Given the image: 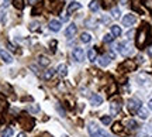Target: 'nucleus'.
<instances>
[{"mask_svg": "<svg viewBox=\"0 0 152 137\" xmlns=\"http://www.w3.org/2000/svg\"><path fill=\"white\" fill-rule=\"evenodd\" d=\"M148 33H149V26L148 24H142V27L137 33V47L138 48H142L145 45L148 38Z\"/></svg>", "mask_w": 152, "mask_h": 137, "instance_id": "f257e3e1", "label": "nucleus"}, {"mask_svg": "<svg viewBox=\"0 0 152 137\" xmlns=\"http://www.w3.org/2000/svg\"><path fill=\"white\" fill-rule=\"evenodd\" d=\"M127 108H128V110H130V113H138V110L141 109V100L137 98H131L128 102H127Z\"/></svg>", "mask_w": 152, "mask_h": 137, "instance_id": "f03ea898", "label": "nucleus"}, {"mask_svg": "<svg viewBox=\"0 0 152 137\" xmlns=\"http://www.w3.org/2000/svg\"><path fill=\"white\" fill-rule=\"evenodd\" d=\"M72 55H73V58H75L77 62L85 61V51H83L80 47H75V48H73V51H72Z\"/></svg>", "mask_w": 152, "mask_h": 137, "instance_id": "7ed1b4c3", "label": "nucleus"}, {"mask_svg": "<svg viewBox=\"0 0 152 137\" xmlns=\"http://www.w3.org/2000/svg\"><path fill=\"white\" fill-rule=\"evenodd\" d=\"M135 21H137L135 14H125L123 17V26H125V27H131Z\"/></svg>", "mask_w": 152, "mask_h": 137, "instance_id": "20e7f679", "label": "nucleus"}, {"mask_svg": "<svg viewBox=\"0 0 152 137\" xmlns=\"http://www.w3.org/2000/svg\"><path fill=\"white\" fill-rule=\"evenodd\" d=\"M0 58L4 61L6 64H11L13 62V55L9 52V51H6V49H3V48H0Z\"/></svg>", "mask_w": 152, "mask_h": 137, "instance_id": "39448f33", "label": "nucleus"}, {"mask_svg": "<svg viewBox=\"0 0 152 137\" xmlns=\"http://www.w3.org/2000/svg\"><path fill=\"white\" fill-rule=\"evenodd\" d=\"M76 31H77V28H76L75 24H69V26L66 27V30H65V37L68 40L73 38V37H75V34H76Z\"/></svg>", "mask_w": 152, "mask_h": 137, "instance_id": "423d86ee", "label": "nucleus"}, {"mask_svg": "<svg viewBox=\"0 0 152 137\" xmlns=\"http://www.w3.org/2000/svg\"><path fill=\"white\" fill-rule=\"evenodd\" d=\"M121 68H123V69H125V72H131V71H134V69L137 68V64L132 60H127L125 62H123Z\"/></svg>", "mask_w": 152, "mask_h": 137, "instance_id": "0eeeda50", "label": "nucleus"}, {"mask_svg": "<svg viewBox=\"0 0 152 137\" xmlns=\"http://www.w3.org/2000/svg\"><path fill=\"white\" fill-rule=\"evenodd\" d=\"M118 51L123 55H130L131 52H132V48H131L130 44H127V43H121V44H118Z\"/></svg>", "mask_w": 152, "mask_h": 137, "instance_id": "6e6552de", "label": "nucleus"}, {"mask_svg": "<svg viewBox=\"0 0 152 137\" xmlns=\"http://www.w3.org/2000/svg\"><path fill=\"white\" fill-rule=\"evenodd\" d=\"M49 30H51V31H54V33H58V31H59L61 30V21L59 20H51V21H49Z\"/></svg>", "mask_w": 152, "mask_h": 137, "instance_id": "1a4fd4ad", "label": "nucleus"}, {"mask_svg": "<svg viewBox=\"0 0 152 137\" xmlns=\"http://www.w3.org/2000/svg\"><path fill=\"white\" fill-rule=\"evenodd\" d=\"M102 103H103V98H102L100 95H97V93L92 95V98H90V105H93V106H100Z\"/></svg>", "mask_w": 152, "mask_h": 137, "instance_id": "9d476101", "label": "nucleus"}, {"mask_svg": "<svg viewBox=\"0 0 152 137\" xmlns=\"http://www.w3.org/2000/svg\"><path fill=\"white\" fill-rule=\"evenodd\" d=\"M110 110H111L113 115H117L120 110H121V103H120V100H114V102H111V105H110Z\"/></svg>", "mask_w": 152, "mask_h": 137, "instance_id": "9b49d317", "label": "nucleus"}, {"mask_svg": "<svg viewBox=\"0 0 152 137\" xmlns=\"http://www.w3.org/2000/svg\"><path fill=\"white\" fill-rule=\"evenodd\" d=\"M87 130H89V133H90L92 136H94V134H96V133L99 132L97 123H94V122H90V123L87 124Z\"/></svg>", "mask_w": 152, "mask_h": 137, "instance_id": "f8f14e48", "label": "nucleus"}, {"mask_svg": "<svg viewBox=\"0 0 152 137\" xmlns=\"http://www.w3.org/2000/svg\"><path fill=\"white\" fill-rule=\"evenodd\" d=\"M97 61H99V65H100V66H107L110 64V61H111V60H110L109 55H103V57H100Z\"/></svg>", "mask_w": 152, "mask_h": 137, "instance_id": "ddd939ff", "label": "nucleus"}, {"mask_svg": "<svg viewBox=\"0 0 152 137\" xmlns=\"http://www.w3.org/2000/svg\"><path fill=\"white\" fill-rule=\"evenodd\" d=\"M56 72L59 74L61 77H66V75H68V66H66L65 64H61V65L56 68Z\"/></svg>", "mask_w": 152, "mask_h": 137, "instance_id": "4468645a", "label": "nucleus"}, {"mask_svg": "<svg viewBox=\"0 0 152 137\" xmlns=\"http://www.w3.org/2000/svg\"><path fill=\"white\" fill-rule=\"evenodd\" d=\"M80 7H82L80 3H71V4L68 6V9H66V11H68V14H71V13H73V11L79 10Z\"/></svg>", "mask_w": 152, "mask_h": 137, "instance_id": "2eb2a0df", "label": "nucleus"}, {"mask_svg": "<svg viewBox=\"0 0 152 137\" xmlns=\"http://www.w3.org/2000/svg\"><path fill=\"white\" fill-rule=\"evenodd\" d=\"M87 58H89V61H96V58H97V52H96V49L94 48L89 49V51H87Z\"/></svg>", "mask_w": 152, "mask_h": 137, "instance_id": "dca6fc26", "label": "nucleus"}, {"mask_svg": "<svg viewBox=\"0 0 152 137\" xmlns=\"http://www.w3.org/2000/svg\"><path fill=\"white\" fill-rule=\"evenodd\" d=\"M55 75V69H47V71L44 72V75H42V78L45 79V81H49L51 78Z\"/></svg>", "mask_w": 152, "mask_h": 137, "instance_id": "f3484780", "label": "nucleus"}, {"mask_svg": "<svg viewBox=\"0 0 152 137\" xmlns=\"http://www.w3.org/2000/svg\"><path fill=\"white\" fill-rule=\"evenodd\" d=\"M49 64H51V60H49L48 57H45V55H41V57H39V65L48 66Z\"/></svg>", "mask_w": 152, "mask_h": 137, "instance_id": "a211bd4d", "label": "nucleus"}, {"mask_svg": "<svg viewBox=\"0 0 152 137\" xmlns=\"http://www.w3.org/2000/svg\"><path fill=\"white\" fill-rule=\"evenodd\" d=\"M111 35L113 37H120L121 35V28L118 26H111Z\"/></svg>", "mask_w": 152, "mask_h": 137, "instance_id": "6ab92c4d", "label": "nucleus"}, {"mask_svg": "<svg viewBox=\"0 0 152 137\" xmlns=\"http://www.w3.org/2000/svg\"><path fill=\"white\" fill-rule=\"evenodd\" d=\"M80 41L82 43H90V41H92V35L89 33H83L80 35Z\"/></svg>", "mask_w": 152, "mask_h": 137, "instance_id": "aec40b11", "label": "nucleus"}, {"mask_svg": "<svg viewBox=\"0 0 152 137\" xmlns=\"http://www.w3.org/2000/svg\"><path fill=\"white\" fill-rule=\"evenodd\" d=\"M13 129H11V127H6L4 130H3V132H1V137H11L13 136Z\"/></svg>", "mask_w": 152, "mask_h": 137, "instance_id": "412c9836", "label": "nucleus"}, {"mask_svg": "<svg viewBox=\"0 0 152 137\" xmlns=\"http://www.w3.org/2000/svg\"><path fill=\"white\" fill-rule=\"evenodd\" d=\"M13 4H14L16 9L23 10V9H24V0H13Z\"/></svg>", "mask_w": 152, "mask_h": 137, "instance_id": "4be33fe9", "label": "nucleus"}, {"mask_svg": "<svg viewBox=\"0 0 152 137\" xmlns=\"http://www.w3.org/2000/svg\"><path fill=\"white\" fill-rule=\"evenodd\" d=\"M89 9L92 11H97L99 9H100V4H99V1H96V0H93L92 3L89 4Z\"/></svg>", "mask_w": 152, "mask_h": 137, "instance_id": "5701e85b", "label": "nucleus"}, {"mask_svg": "<svg viewBox=\"0 0 152 137\" xmlns=\"http://www.w3.org/2000/svg\"><path fill=\"white\" fill-rule=\"evenodd\" d=\"M138 116L141 117V119H148V110L147 109H144V108H141V109L138 110Z\"/></svg>", "mask_w": 152, "mask_h": 137, "instance_id": "b1692460", "label": "nucleus"}, {"mask_svg": "<svg viewBox=\"0 0 152 137\" xmlns=\"http://www.w3.org/2000/svg\"><path fill=\"white\" fill-rule=\"evenodd\" d=\"M113 132L114 133H121L123 132V126H121V123H118V122H117V123H114L113 124Z\"/></svg>", "mask_w": 152, "mask_h": 137, "instance_id": "393cba45", "label": "nucleus"}, {"mask_svg": "<svg viewBox=\"0 0 152 137\" xmlns=\"http://www.w3.org/2000/svg\"><path fill=\"white\" fill-rule=\"evenodd\" d=\"M127 127H128L130 130H135L137 127H138V124H137L135 120H128L127 122Z\"/></svg>", "mask_w": 152, "mask_h": 137, "instance_id": "a878e982", "label": "nucleus"}, {"mask_svg": "<svg viewBox=\"0 0 152 137\" xmlns=\"http://www.w3.org/2000/svg\"><path fill=\"white\" fill-rule=\"evenodd\" d=\"M38 110H39V106H38V105H31V106H28V112H31V113H37Z\"/></svg>", "mask_w": 152, "mask_h": 137, "instance_id": "bb28decb", "label": "nucleus"}, {"mask_svg": "<svg viewBox=\"0 0 152 137\" xmlns=\"http://www.w3.org/2000/svg\"><path fill=\"white\" fill-rule=\"evenodd\" d=\"M111 16H113L114 18H118L120 17V9L118 7H114L113 10H111Z\"/></svg>", "mask_w": 152, "mask_h": 137, "instance_id": "cd10ccee", "label": "nucleus"}, {"mask_svg": "<svg viewBox=\"0 0 152 137\" xmlns=\"http://www.w3.org/2000/svg\"><path fill=\"white\" fill-rule=\"evenodd\" d=\"M38 27H39V23H38V21H33L31 24H30V30H31V31L38 30Z\"/></svg>", "mask_w": 152, "mask_h": 137, "instance_id": "c85d7f7f", "label": "nucleus"}, {"mask_svg": "<svg viewBox=\"0 0 152 137\" xmlns=\"http://www.w3.org/2000/svg\"><path fill=\"white\" fill-rule=\"evenodd\" d=\"M102 123H103V124H110V123H111V117H110V116H103V117H102Z\"/></svg>", "mask_w": 152, "mask_h": 137, "instance_id": "c756f323", "label": "nucleus"}, {"mask_svg": "<svg viewBox=\"0 0 152 137\" xmlns=\"http://www.w3.org/2000/svg\"><path fill=\"white\" fill-rule=\"evenodd\" d=\"M113 40H114V37L111 35V34H106V35H104V38H103V41L104 43H111Z\"/></svg>", "mask_w": 152, "mask_h": 137, "instance_id": "7c9ffc66", "label": "nucleus"}, {"mask_svg": "<svg viewBox=\"0 0 152 137\" xmlns=\"http://www.w3.org/2000/svg\"><path fill=\"white\" fill-rule=\"evenodd\" d=\"M144 6L147 7L148 10L152 11V0H144Z\"/></svg>", "mask_w": 152, "mask_h": 137, "instance_id": "2f4dec72", "label": "nucleus"}, {"mask_svg": "<svg viewBox=\"0 0 152 137\" xmlns=\"http://www.w3.org/2000/svg\"><path fill=\"white\" fill-rule=\"evenodd\" d=\"M92 137H109V136H107V133H106V132H103V130H99V132L96 133L94 136H92Z\"/></svg>", "mask_w": 152, "mask_h": 137, "instance_id": "473e14b6", "label": "nucleus"}, {"mask_svg": "<svg viewBox=\"0 0 152 137\" xmlns=\"http://www.w3.org/2000/svg\"><path fill=\"white\" fill-rule=\"evenodd\" d=\"M0 23H1V24L6 23V13L3 10H0Z\"/></svg>", "mask_w": 152, "mask_h": 137, "instance_id": "72a5a7b5", "label": "nucleus"}, {"mask_svg": "<svg viewBox=\"0 0 152 137\" xmlns=\"http://www.w3.org/2000/svg\"><path fill=\"white\" fill-rule=\"evenodd\" d=\"M147 52H148V55H149V57H152V44L147 48Z\"/></svg>", "mask_w": 152, "mask_h": 137, "instance_id": "f704fd0d", "label": "nucleus"}, {"mask_svg": "<svg viewBox=\"0 0 152 137\" xmlns=\"http://www.w3.org/2000/svg\"><path fill=\"white\" fill-rule=\"evenodd\" d=\"M38 1H39V0H28V3H30V4H37Z\"/></svg>", "mask_w": 152, "mask_h": 137, "instance_id": "c9c22d12", "label": "nucleus"}, {"mask_svg": "<svg viewBox=\"0 0 152 137\" xmlns=\"http://www.w3.org/2000/svg\"><path fill=\"white\" fill-rule=\"evenodd\" d=\"M148 108H149V110H152V99L148 102Z\"/></svg>", "mask_w": 152, "mask_h": 137, "instance_id": "e433bc0d", "label": "nucleus"}, {"mask_svg": "<svg viewBox=\"0 0 152 137\" xmlns=\"http://www.w3.org/2000/svg\"><path fill=\"white\" fill-rule=\"evenodd\" d=\"M17 137H26V134H24V133H20V134H18Z\"/></svg>", "mask_w": 152, "mask_h": 137, "instance_id": "4c0bfd02", "label": "nucleus"}, {"mask_svg": "<svg viewBox=\"0 0 152 137\" xmlns=\"http://www.w3.org/2000/svg\"><path fill=\"white\" fill-rule=\"evenodd\" d=\"M109 137H113V136H109Z\"/></svg>", "mask_w": 152, "mask_h": 137, "instance_id": "58836bf2", "label": "nucleus"}, {"mask_svg": "<svg viewBox=\"0 0 152 137\" xmlns=\"http://www.w3.org/2000/svg\"><path fill=\"white\" fill-rule=\"evenodd\" d=\"M4 1H7V0H4Z\"/></svg>", "mask_w": 152, "mask_h": 137, "instance_id": "ea45409f", "label": "nucleus"}]
</instances>
